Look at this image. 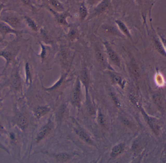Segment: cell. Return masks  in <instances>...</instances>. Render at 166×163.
Listing matches in <instances>:
<instances>
[{"label": "cell", "mask_w": 166, "mask_h": 163, "mask_svg": "<svg viewBox=\"0 0 166 163\" xmlns=\"http://www.w3.org/2000/svg\"><path fill=\"white\" fill-rule=\"evenodd\" d=\"M12 84L14 87L18 88L21 85V80L17 73L13 75L12 77Z\"/></svg>", "instance_id": "ac0fdd59"}, {"label": "cell", "mask_w": 166, "mask_h": 163, "mask_svg": "<svg viewBox=\"0 0 166 163\" xmlns=\"http://www.w3.org/2000/svg\"><path fill=\"white\" fill-rule=\"evenodd\" d=\"M80 82L79 80H77L76 85H75V90L73 92V103L75 104L76 106H79L80 104V94H81V90H80Z\"/></svg>", "instance_id": "3957f363"}, {"label": "cell", "mask_w": 166, "mask_h": 163, "mask_svg": "<svg viewBox=\"0 0 166 163\" xmlns=\"http://www.w3.org/2000/svg\"><path fill=\"white\" fill-rule=\"evenodd\" d=\"M95 57L98 62L104 66L106 65L105 60L104 56V55L102 53L101 50L99 49L98 47H97L95 50Z\"/></svg>", "instance_id": "52a82bcc"}, {"label": "cell", "mask_w": 166, "mask_h": 163, "mask_svg": "<svg viewBox=\"0 0 166 163\" xmlns=\"http://www.w3.org/2000/svg\"><path fill=\"white\" fill-rule=\"evenodd\" d=\"M103 44L104 45L106 52L110 60L114 64L119 67L120 66V61L117 54L113 49V48L110 45L108 42H105Z\"/></svg>", "instance_id": "6da1fadb"}, {"label": "cell", "mask_w": 166, "mask_h": 163, "mask_svg": "<svg viewBox=\"0 0 166 163\" xmlns=\"http://www.w3.org/2000/svg\"><path fill=\"white\" fill-rule=\"evenodd\" d=\"M109 4V0H103L102 2L98 5L94 10L92 17H94L101 14L105 11Z\"/></svg>", "instance_id": "5b68a950"}, {"label": "cell", "mask_w": 166, "mask_h": 163, "mask_svg": "<svg viewBox=\"0 0 166 163\" xmlns=\"http://www.w3.org/2000/svg\"><path fill=\"white\" fill-rule=\"evenodd\" d=\"M137 2H138V3H140V2H141L142 0H137Z\"/></svg>", "instance_id": "f1b7e54d"}, {"label": "cell", "mask_w": 166, "mask_h": 163, "mask_svg": "<svg viewBox=\"0 0 166 163\" xmlns=\"http://www.w3.org/2000/svg\"><path fill=\"white\" fill-rule=\"evenodd\" d=\"M76 33H75V31L73 30L71 32V33L70 35V36L71 38H74L76 37Z\"/></svg>", "instance_id": "484cf974"}, {"label": "cell", "mask_w": 166, "mask_h": 163, "mask_svg": "<svg viewBox=\"0 0 166 163\" xmlns=\"http://www.w3.org/2000/svg\"><path fill=\"white\" fill-rule=\"evenodd\" d=\"M124 145L123 144L117 145V146H114L112 149V155L115 156L118 155L119 153H120L124 149Z\"/></svg>", "instance_id": "d6986e66"}, {"label": "cell", "mask_w": 166, "mask_h": 163, "mask_svg": "<svg viewBox=\"0 0 166 163\" xmlns=\"http://www.w3.org/2000/svg\"><path fill=\"white\" fill-rule=\"evenodd\" d=\"M0 32L3 34L5 35L8 33H19L20 32L14 30L9 28L5 24L3 23H0Z\"/></svg>", "instance_id": "8fae6325"}, {"label": "cell", "mask_w": 166, "mask_h": 163, "mask_svg": "<svg viewBox=\"0 0 166 163\" xmlns=\"http://www.w3.org/2000/svg\"><path fill=\"white\" fill-rule=\"evenodd\" d=\"M79 18L81 21H83L87 18L88 11L87 8L83 4H81L79 9Z\"/></svg>", "instance_id": "5bb4252c"}, {"label": "cell", "mask_w": 166, "mask_h": 163, "mask_svg": "<svg viewBox=\"0 0 166 163\" xmlns=\"http://www.w3.org/2000/svg\"><path fill=\"white\" fill-rule=\"evenodd\" d=\"M103 29L107 32L108 33L112 35H117L119 36L120 37H122V35L121 34L119 31L117 30L116 28H115L111 26V25H104L102 27Z\"/></svg>", "instance_id": "ba28073f"}, {"label": "cell", "mask_w": 166, "mask_h": 163, "mask_svg": "<svg viewBox=\"0 0 166 163\" xmlns=\"http://www.w3.org/2000/svg\"><path fill=\"white\" fill-rule=\"evenodd\" d=\"M99 121L100 124L103 126H105L106 124V121L105 118L104 117V116L102 114H100L99 115Z\"/></svg>", "instance_id": "cb8c5ba5"}, {"label": "cell", "mask_w": 166, "mask_h": 163, "mask_svg": "<svg viewBox=\"0 0 166 163\" xmlns=\"http://www.w3.org/2000/svg\"><path fill=\"white\" fill-rule=\"evenodd\" d=\"M70 158V156L66 153H60L56 155L57 159L61 162H64L67 161Z\"/></svg>", "instance_id": "ffe728a7"}, {"label": "cell", "mask_w": 166, "mask_h": 163, "mask_svg": "<svg viewBox=\"0 0 166 163\" xmlns=\"http://www.w3.org/2000/svg\"><path fill=\"white\" fill-rule=\"evenodd\" d=\"M110 76L112 79V80L113 81V83L118 84L120 85L121 86H123L124 85V82L122 78L120 76H119L117 74L114 73H110Z\"/></svg>", "instance_id": "9c48e42d"}, {"label": "cell", "mask_w": 166, "mask_h": 163, "mask_svg": "<svg viewBox=\"0 0 166 163\" xmlns=\"http://www.w3.org/2000/svg\"><path fill=\"white\" fill-rule=\"evenodd\" d=\"M53 125L51 122H49L43 127L42 129L39 133L38 134V136L37 138V141L39 142L41 140L42 138L45 137L47 135H48L53 129Z\"/></svg>", "instance_id": "7a4b0ae2"}, {"label": "cell", "mask_w": 166, "mask_h": 163, "mask_svg": "<svg viewBox=\"0 0 166 163\" xmlns=\"http://www.w3.org/2000/svg\"><path fill=\"white\" fill-rule=\"evenodd\" d=\"M146 116L149 125L150 126L151 129L153 130V131L156 133H158L159 131V126L157 122L153 118L148 117L147 115H146Z\"/></svg>", "instance_id": "8992f818"}, {"label": "cell", "mask_w": 166, "mask_h": 163, "mask_svg": "<svg viewBox=\"0 0 166 163\" xmlns=\"http://www.w3.org/2000/svg\"><path fill=\"white\" fill-rule=\"evenodd\" d=\"M115 22L116 23L118 27L119 28V31H120L125 36L127 37L131 40H132V34L129 30L128 28L126 25L124 23L120 20H117L115 21Z\"/></svg>", "instance_id": "277c9868"}, {"label": "cell", "mask_w": 166, "mask_h": 163, "mask_svg": "<svg viewBox=\"0 0 166 163\" xmlns=\"http://www.w3.org/2000/svg\"><path fill=\"white\" fill-rule=\"evenodd\" d=\"M49 111V109L46 107H38L36 110V115L38 118L47 114Z\"/></svg>", "instance_id": "9a60e30c"}, {"label": "cell", "mask_w": 166, "mask_h": 163, "mask_svg": "<svg viewBox=\"0 0 166 163\" xmlns=\"http://www.w3.org/2000/svg\"><path fill=\"white\" fill-rule=\"evenodd\" d=\"M18 124L23 129L25 128L28 125V119L27 116L24 114H20L17 119Z\"/></svg>", "instance_id": "30bf717a"}, {"label": "cell", "mask_w": 166, "mask_h": 163, "mask_svg": "<svg viewBox=\"0 0 166 163\" xmlns=\"http://www.w3.org/2000/svg\"><path fill=\"white\" fill-rule=\"evenodd\" d=\"M4 20L13 27H17L19 24V20L16 17H8L5 18Z\"/></svg>", "instance_id": "e0dca14e"}, {"label": "cell", "mask_w": 166, "mask_h": 163, "mask_svg": "<svg viewBox=\"0 0 166 163\" xmlns=\"http://www.w3.org/2000/svg\"><path fill=\"white\" fill-rule=\"evenodd\" d=\"M155 102L158 106L159 107L163 108V100L161 99V97L158 95H155Z\"/></svg>", "instance_id": "7402d4cb"}, {"label": "cell", "mask_w": 166, "mask_h": 163, "mask_svg": "<svg viewBox=\"0 0 166 163\" xmlns=\"http://www.w3.org/2000/svg\"><path fill=\"white\" fill-rule=\"evenodd\" d=\"M21 1L23 2L25 4L29 5L30 4V0H21Z\"/></svg>", "instance_id": "4316f807"}, {"label": "cell", "mask_w": 166, "mask_h": 163, "mask_svg": "<svg viewBox=\"0 0 166 163\" xmlns=\"http://www.w3.org/2000/svg\"><path fill=\"white\" fill-rule=\"evenodd\" d=\"M76 133L80 137H81L82 139L85 141H86L88 143L92 144V142L89 136H88V135L82 129H78L76 131Z\"/></svg>", "instance_id": "7c38bea8"}, {"label": "cell", "mask_w": 166, "mask_h": 163, "mask_svg": "<svg viewBox=\"0 0 166 163\" xmlns=\"http://www.w3.org/2000/svg\"><path fill=\"white\" fill-rule=\"evenodd\" d=\"M3 6V5L2 4H0V11H1V9H2Z\"/></svg>", "instance_id": "83f0119b"}, {"label": "cell", "mask_w": 166, "mask_h": 163, "mask_svg": "<svg viewBox=\"0 0 166 163\" xmlns=\"http://www.w3.org/2000/svg\"><path fill=\"white\" fill-rule=\"evenodd\" d=\"M81 80L83 84L85 86V87L86 88L88 87V85L89 84V78L87 69L85 68L83 69L81 73Z\"/></svg>", "instance_id": "4fadbf2b"}, {"label": "cell", "mask_w": 166, "mask_h": 163, "mask_svg": "<svg viewBox=\"0 0 166 163\" xmlns=\"http://www.w3.org/2000/svg\"><path fill=\"white\" fill-rule=\"evenodd\" d=\"M26 19H27V22L28 23V24L29 25V26L31 27L33 30L35 31L37 30V25H36V24L31 19H30L28 17H26Z\"/></svg>", "instance_id": "603a6c76"}, {"label": "cell", "mask_w": 166, "mask_h": 163, "mask_svg": "<svg viewBox=\"0 0 166 163\" xmlns=\"http://www.w3.org/2000/svg\"><path fill=\"white\" fill-rule=\"evenodd\" d=\"M0 56H2L4 57H5V58L7 60L8 62L11 61L12 58V54L9 52H7V51L1 52H0Z\"/></svg>", "instance_id": "44dd1931"}, {"label": "cell", "mask_w": 166, "mask_h": 163, "mask_svg": "<svg viewBox=\"0 0 166 163\" xmlns=\"http://www.w3.org/2000/svg\"><path fill=\"white\" fill-rule=\"evenodd\" d=\"M50 4H51L53 7L55 8L59 11H63L64 8L62 5L58 0H47Z\"/></svg>", "instance_id": "2e32d148"}, {"label": "cell", "mask_w": 166, "mask_h": 163, "mask_svg": "<svg viewBox=\"0 0 166 163\" xmlns=\"http://www.w3.org/2000/svg\"><path fill=\"white\" fill-rule=\"evenodd\" d=\"M99 1V0H87L88 3L91 5H93L95 4H97Z\"/></svg>", "instance_id": "d4e9b609"}]
</instances>
